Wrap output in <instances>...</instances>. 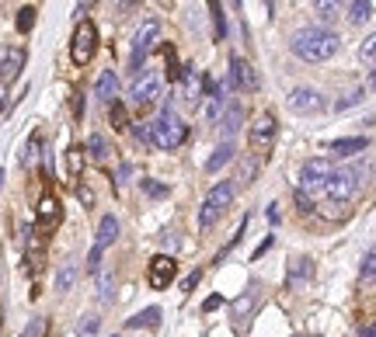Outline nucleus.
<instances>
[{
    "instance_id": "obj_1",
    "label": "nucleus",
    "mask_w": 376,
    "mask_h": 337,
    "mask_svg": "<svg viewBox=\"0 0 376 337\" xmlns=\"http://www.w3.org/2000/svg\"><path fill=\"white\" fill-rule=\"evenodd\" d=\"M289 46L303 63H324L338 53V35L331 28H321V25L317 28H300Z\"/></svg>"
},
{
    "instance_id": "obj_2",
    "label": "nucleus",
    "mask_w": 376,
    "mask_h": 337,
    "mask_svg": "<svg viewBox=\"0 0 376 337\" xmlns=\"http://www.w3.org/2000/svg\"><path fill=\"white\" fill-rule=\"evenodd\" d=\"M185 139H188V122L178 111L164 108V111L150 122V143H154V146H161V150H178Z\"/></svg>"
},
{
    "instance_id": "obj_3",
    "label": "nucleus",
    "mask_w": 376,
    "mask_h": 337,
    "mask_svg": "<svg viewBox=\"0 0 376 337\" xmlns=\"http://www.w3.org/2000/svg\"><path fill=\"white\" fill-rule=\"evenodd\" d=\"M234 195H237V184H234V181H220V184L206 195V202H202V209H199V230H202V233H209V230L216 226V219L234 205Z\"/></svg>"
},
{
    "instance_id": "obj_4",
    "label": "nucleus",
    "mask_w": 376,
    "mask_h": 337,
    "mask_svg": "<svg viewBox=\"0 0 376 337\" xmlns=\"http://www.w3.org/2000/svg\"><path fill=\"white\" fill-rule=\"evenodd\" d=\"M370 170V164H363V167H345V170H331V177H328V184H324V198L328 202H335V205H342V202H349L356 191H359V184H363V174Z\"/></svg>"
},
{
    "instance_id": "obj_5",
    "label": "nucleus",
    "mask_w": 376,
    "mask_h": 337,
    "mask_svg": "<svg viewBox=\"0 0 376 337\" xmlns=\"http://www.w3.org/2000/svg\"><path fill=\"white\" fill-rule=\"evenodd\" d=\"M157 39H161V25H157V18H147L140 28H136V35H133V49H129V70H143V60L150 56V49L157 46Z\"/></svg>"
},
{
    "instance_id": "obj_6",
    "label": "nucleus",
    "mask_w": 376,
    "mask_h": 337,
    "mask_svg": "<svg viewBox=\"0 0 376 337\" xmlns=\"http://www.w3.org/2000/svg\"><path fill=\"white\" fill-rule=\"evenodd\" d=\"M94 53H98V28H94V21H81L74 28V39H70V60L77 67H88Z\"/></svg>"
},
{
    "instance_id": "obj_7",
    "label": "nucleus",
    "mask_w": 376,
    "mask_h": 337,
    "mask_svg": "<svg viewBox=\"0 0 376 337\" xmlns=\"http://www.w3.org/2000/svg\"><path fill=\"white\" fill-rule=\"evenodd\" d=\"M328 177H331V164H328L324 157H310V160H303V167H300V188H296V191H303V195H321L324 184H328Z\"/></svg>"
},
{
    "instance_id": "obj_8",
    "label": "nucleus",
    "mask_w": 376,
    "mask_h": 337,
    "mask_svg": "<svg viewBox=\"0 0 376 337\" xmlns=\"http://www.w3.org/2000/svg\"><path fill=\"white\" fill-rule=\"evenodd\" d=\"M276 129H279V122H276V115L272 111H262L255 122H251V129H248V146L262 157V153H269L272 150V143H276Z\"/></svg>"
},
{
    "instance_id": "obj_9",
    "label": "nucleus",
    "mask_w": 376,
    "mask_h": 337,
    "mask_svg": "<svg viewBox=\"0 0 376 337\" xmlns=\"http://www.w3.org/2000/svg\"><path fill=\"white\" fill-rule=\"evenodd\" d=\"M161 94H164V77H161V74H136V81L129 87V104L147 108V104H154Z\"/></svg>"
},
{
    "instance_id": "obj_10",
    "label": "nucleus",
    "mask_w": 376,
    "mask_h": 337,
    "mask_svg": "<svg viewBox=\"0 0 376 337\" xmlns=\"http://www.w3.org/2000/svg\"><path fill=\"white\" fill-rule=\"evenodd\" d=\"M286 108H289L293 115H317V111L328 108V101H324V94L314 90V87H296V90L286 97Z\"/></svg>"
},
{
    "instance_id": "obj_11",
    "label": "nucleus",
    "mask_w": 376,
    "mask_h": 337,
    "mask_svg": "<svg viewBox=\"0 0 376 337\" xmlns=\"http://www.w3.org/2000/svg\"><path fill=\"white\" fill-rule=\"evenodd\" d=\"M230 90H241V94H255L258 90V77H255V67L241 56H230V77H227Z\"/></svg>"
},
{
    "instance_id": "obj_12",
    "label": "nucleus",
    "mask_w": 376,
    "mask_h": 337,
    "mask_svg": "<svg viewBox=\"0 0 376 337\" xmlns=\"http://www.w3.org/2000/svg\"><path fill=\"white\" fill-rule=\"evenodd\" d=\"M175 275H178V261H175L171 254H157V257H150V268H147V282H150V289H168V285L175 282Z\"/></svg>"
},
{
    "instance_id": "obj_13",
    "label": "nucleus",
    "mask_w": 376,
    "mask_h": 337,
    "mask_svg": "<svg viewBox=\"0 0 376 337\" xmlns=\"http://www.w3.org/2000/svg\"><path fill=\"white\" fill-rule=\"evenodd\" d=\"M28 63V53L21 46H0V87L18 81V74L25 70Z\"/></svg>"
},
{
    "instance_id": "obj_14",
    "label": "nucleus",
    "mask_w": 376,
    "mask_h": 337,
    "mask_svg": "<svg viewBox=\"0 0 376 337\" xmlns=\"http://www.w3.org/2000/svg\"><path fill=\"white\" fill-rule=\"evenodd\" d=\"M25 261H28V275H39L46 261V237H39L32 226H25Z\"/></svg>"
},
{
    "instance_id": "obj_15",
    "label": "nucleus",
    "mask_w": 376,
    "mask_h": 337,
    "mask_svg": "<svg viewBox=\"0 0 376 337\" xmlns=\"http://www.w3.org/2000/svg\"><path fill=\"white\" fill-rule=\"evenodd\" d=\"M241 122H244V104H241V101H230V104L223 108V115H220L216 129H220V136L230 143V139L241 132Z\"/></svg>"
},
{
    "instance_id": "obj_16",
    "label": "nucleus",
    "mask_w": 376,
    "mask_h": 337,
    "mask_svg": "<svg viewBox=\"0 0 376 337\" xmlns=\"http://www.w3.org/2000/svg\"><path fill=\"white\" fill-rule=\"evenodd\" d=\"M60 219H63V209H60V202H56V195H42L39 198V205H35V223L42 226V230H53V226H60Z\"/></svg>"
},
{
    "instance_id": "obj_17",
    "label": "nucleus",
    "mask_w": 376,
    "mask_h": 337,
    "mask_svg": "<svg viewBox=\"0 0 376 337\" xmlns=\"http://www.w3.org/2000/svg\"><path fill=\"white\" fill-rule=\"evenodd\" d=\"M366 146H370V139H366V136H349V139H335L328 150H331V157H338V160H349V157L363 153Z\"/></svg>"
},
{
    "instance_id": "obj_18",
    "label": "nucleus",
    "mask_w": 376,
    "mask_h": 337,
    "mask_svg": "<svg viewBox=\"0 0 376 337\" xmlns=\"http://www.w3.org/2000/svg\"><path fill=\"white\" fill-rule=\"evenodd\" d=\"M310 278H314V261L310 257H296L289 264V289H303V285H310Z\"/></svg>"
},
{
    "instance_id": "obj_19",
    "label": "nucleus",
    "mask_w": 376,
    "mask_h": 337,
    "mask_svg": "<svg viewBox=\"0 0 376 337\" xmlns=\"http://www.w3.org/2000/svg\"><path fill=\"white\" fill-rule=\"evenodd\" d=\"M115 94H119V77L112 70H101V77L94 81V97L105 104H115Z\"/></svg>"
},
{
    "instance_id": "obj_20",
    "label": "nucleus",
    "mask_w": 376,
    "mask_h": 337,
    "mask_svg": "<svg viewBox=\"0 0 376 337\" xmlns=\"http://www.w3.org/2000/svg\"><path fill=\"white\" fill-rule=\"evenodd\" d=\"M119 240V219L115 216H101V223H98V237H94V247H108V244H115Z\"/></svg>"
},
{
    "instance_id": "obj_21",
    "label": "nucleus",
    "mask_w": 376,
    "mask_h": 337,
    "mask_svg": "<svg viewBox=\"0 0 376 337\" xmlns=\"http://www.w3.org/2000/svg\"><path fill=\"white\" fill-rule=\"evenodd\" d=\"M84 153L91 157L94 164H105L108 157H112V143L101 136V132H91V139H88V146H84Z\"/></svg>"
},
{
    "instance_id": "obj_22",
    "label": "nucleus",
    "mask_w": 376,
    "mask_h": 337,
    "mask_svg": "<svg viewBox=\"0 0 376 337\" xmlns=\"http://www.w3.org/2000/svg\"><path fill=\"white\" fill-rule=\"evenodd\" d=\"M237 157V146L234 143H223V146H216V153L206 160V174H216V170H223L230 160Z\"/></svg>"
},
{
    "instance_id": "obj_23",
    "label": "nucleus",
    "mask_w": 376,
    "mask_h": 337,
    "mask_svg": "<svg viewBox=\"0 0 376 337\" xmlns=\"http://www.w3.org/2000/svg\"><path fill=\"white\" fill-rule=\"evenodd\" d=\"M157 324H161V310H157V306H147V310H140L136 317L126 320L129 331H143V327H157Z\"/></svg>"
},
{
    "instance_id": "obj_24",
    "label": "nucleus",
    "mask_w": 376,
    "mask_h": 337,
    "mask_svg": "<svg viewBox=\"0 0 376 337\" xmlns=\"http://www.w3.org/2000/svg\"><path fill=\"white\" fill-rule=\"evenodd\" d=\"M39 157H46V150H42V132H32L28 143H25V153H21V167L32 170Z\"/></svg>"
},
{
    "instance_id": "obj_25",
    "label": "nucleus",
    "mask_w": 376,
    "mask_h": 337,
    "mask_svg": "<svg viewBox=\"0 0 376 337\" xmlns=\"http://www.w3.org/2000/svg\"><path fill=\"white\" fill-rule=\"evenodd\" d=\"M370 18H373V4H370V0L349 4V25H366Z\"/></svg>"
},
{
    "instance_id": "obj_26",
    "label": "nucleus",
    "mask_w": 376,
    "mask_h": 337,
    "mask_svg": "<svg viewBox=\"0 0 376 337\" xmlns=\"http://www.w3.org/2000/svg\"><path fill=\"white\" fill-rule=\"evenodd\" d=\"M74 282H77V264H74V261H63V268L56 271V289H60V292H70Z\"/></svg>"
},
{
    "instance_id": "obj_27",
    "label": "nucleus",
    "mask_w": 376,
    "mask_h": 337,
    "mask_svg": "<svg viewBox=\"0 0 376 337\" xmlns=\"http://www.w3.org/2000/svg\"><path fill=\"white\" fill-rule=\"evenodd\" d=\"M84 164H88L84 146H70V150H67V170H70V177H81V174H84Z\"/></svg>"
},
{
    "instance_id": "obj_28",
    "label": "nucleus",
    "mask_w": 376,
    "mask_h": 337,
    "mask_svg": "<svg viewBox=\"0 0 376 337\" xmlns=\"http://www.w3.org/2000/svg\"><path fill=\"white\" fill-rule=\"evenodd\" d=\"M223 108H227V94H220V87H216V90L209 94V104H206V118H209V125H213V122H220Z\"/></svg>"
},
{
    "instance_id": "obj_29",
    "label": "nucleus",
    "mask_w": 376,
    "mask_h": 337,
    "mask_svg": "<svg viewBox=\"0 0 376 337\" xmlns=\"http://www.w3.org/2000/svg\"><path fill=\"white\" fill-rule=\"evenodd\" d=\"M108 122H112V129H119V132H126V129H129V111H126V104H122V101L108 104Z\"/></svg>"
},
{
    "instance_id": "obj_30",
    "label": "nucleus",
    "mask_w": 376,
    "mask_h": 337,
    "mask_svg": "<svg viewBox=\"0 0 376 337\" xmlns=\"http://www.w3.org/2000/svg\"><path fill=\"white\" fill-rule=\"evenodd\" d=\"M255 299H258V289L251 285V289H248V296L234 303V313H237V324H241V327L248 324V313H251V306H255Z\"/></svg>"
},
{
    "instance_id": "obj_31",
    "label": "nucleus",
    "mask_w": 376,
    "mask_h": 337,
    "mask_svg": "<svg viewBox=\"0 0 376 337\" xmlns=\"http://www.w3.org/2000/svg\"><path fill=\"white\" fill-rule=\"evenodd\" d=\"M35 18H39V7H32V4L18 7V32H21V35H28V32L35 28Z\"/></svg>"
},
{
    "instance_id": "obj_32",
    "label": "nucleus",
    "mask_w": 376,
    "mask_h": 337,
    "mask_svg": "<svg viewBox=\"0 0 376 337\" xmlns=\"http://www.w3.org/2000/svg\"><path fill=\"white\" fill-rule=\"evenodd\" d=\"M338 11H342V7H338V4H331V0H321V4H314V14H317L321 28H324V25H331V21L338 18Z\"/></svg>"
},
{
    "instance_id": "obj_33",
    "label": "nucleus",
    "mask_w": 376,
    "mask_h": 337,
    "mask_svg": "<svg viewBox=\"0 0 376 337\" xmlns=\"http://www.w3.org/2000/svg\"><path fill=\"white\" fill-rule=\"evenodd\" d=\"M98 331H101V317H94V313L81 317V324H77V337H98Z\"/></svg>"
},
{
    "instance_id": "obj_34",
    "label": "nucleus",
    "mask_w": 376,
    "mask_h": 337,
    "mask_svg": "<svg viewBox=\"0 0 376 337\" xmlns=\"http://www.w3.org/2000/svg\"><path fill=\"white\" fill-rule=\"evenodd\" d=\"M359 278L370 285V282H376V244L370 247V254L363 257V268H359Z\"/></svg>"
},
{
    "instance_id": "obj_35",
    "label": "nucleus",
    "mask_w": 376,
    "mask_h": 337,
    "mask_svg": "<svg viewBox=\"0 0 376 337\" xmlns=\"http://www.w3.org/2000/svg\"><path fill=\"white\" fill-rule=\"evenodd\" d=\"M209 14H213V28H216V42L227 39V21H223V4H209Z\"/></svg>"
},
{
    "instance_id": "obj_36",
    "label": "nucleus",
    "mask_w": 376,
    "mask_h": 337,
    "mask_svg": "<svg viewBox=\"0 0 376 337\" xmlns=\"http://www.w3.org/2000/svg\"><path fill=\"white\" fill-rule=\"evenodd\" d=\"M255 174H258V160H241V164H237V181H241V184H251Z\"/></svg>"
},
{
    "instance_id": "obj_37",
    "label": "nucleus",
    "mask_w": 376,
    "mask_h": 337,
    "mask_svg": "<svg viewBox=\"0 0 376 337\" xmlns=\"http://www.w3.org/2000/svg\"><path fill=\"white\" fill-rule=\"evenodd\" d=\"M46 331H49V320H46V317H35V320L25 327L21 337H46Z\"/></svg>"
},
{
    "instance_id": "obj_38",
    "label": "nucleus",
    "mask_w": 376,
    "mask_h": 337,
    "mask_svg": "<svg viewBox=\"0 0 376 337\" xmlns=\"http://www.w3.org/2000/svg\"><path fill=\"white\" fill-rule=\"evenodd\" d=\"M363 97H366V90H363V87H356V90H349V94H345V97H342V101H338L335 108H338V111H345V108H352V104H359Z\"/></svg>"
},
{
    "instance_id": "obj_39",
    "label": "nucleus",
    "mask_w": 376,
    "mask_h": 337,
    "mask_svg": "<svg viewBox=\"0 0 376 337\" xmlns=\"http://www.w3.org/2000/svg\"><path fill=\"white\" fill-rule=\"evenodd\" d=\"M359 56H363V63H370V67H373V63H376V32H373V35H370V39H366V42H363V49H359Z\"/></svg>"
},
{
    "instance_id": "obj_40",
    "label": "nucleus",
    "mask_w": 376,
    "mask_h": 337,
    "mask_svg": "<svg viewBox=\"0 0 376 337\" xmlns=\"http://www.w3.org/2000/svg\"><path fill=\"white\" fill-rule=\"evenodd\" d=\"M133 181V164H119V170H115V188H126Z\"/></svg>"
},
{
    "instance_id": "obj_41",
    "label": "nucleus",
    "mask_w": 376,
    "mask_h": 337,
    "mask_svg": "<svg viewBox=\"0 0 376 337\" xmlns=\"http://www.w3.org/2000/svg\"><path fill=\"white\" fill-rule=\"evenodd\" d=\"M98 299H112V275H98Z\"/></svg>"
},
{
    "instance_id": "obj_42",
    "label": "nucleus",
    "mask_w": 376,
    "mask_h": 337,
    "mask_svg": "<svg viewBox=\"0 0 376 337\" xmlns=\"http://www.w3.org/2000/svg\"><path fill=\"white\" fill-rule=\"evenodd\" d=\"M88 271L98 275L101 271V247H91V257H88Z\"/></svg>"
},
{
    "instance_id": "obj_43",
    "label": "nucleus",
    "mask_w": 376,
    "mask_h": 337,
    "mask_svg": "<svg viewBox=\"0 0 376 337\" xmlns=\"http://www.w3.org/2000/svg\"><path fill=\"white\" fill-rule=\"evenodd\" d=\"M296 209H300V212H314V202H310V195L296 191Z\"/></svg>"
},
{
    "instance_id": "obj_44",
    "label": "nucleus",
    "mask_w": 376,
    "mask_h": 337,
    "mask_svg": "<svg viewBox=\"0 0 376 337\" xmlns=\"http://www.w3.org/2000/svg\"><path fill=\"white\" fill-rule=\"evenodd\" d=\"M272 244H276V237H272V233H269V237H265V240H262V244H258V247H255V254H251V261H258V257H262V254L269 251V247H272Z\"/></svg>"
},
{
    "instance_id": "obj_45",
    "label": "nucleus",
    "mask_w": 376,
    "mask_h": 337,
    "mask_svg": "<svg viewBox=\"0 0 376 337\" xmlns=\"http://www.w3.org/2000/svg\"><path fill=\"white\" fill-rule=\"evenodd\" d=\"M161 240H164V247H178V244H182V237H178L175 230H164V233H161Z\"/></svg>"
},
{
    "instance_id": "obj_46",
    "label": "nucleus",
    "mask_w": 376,
    "mask_h": 337,
    "mask_svg": "<svg viewBox=\"0 0 376 337\" xmlns=\"http://www.w3.org/2000/svg\"><path fill=\"white\" fill-rule=\"evenodd\" d=\"M216 306H223V296H209V299L202 303V310H206V313H213Z\"/></svg>"
},
{
    "instance_id": "obj_47",
    "label": "nucleus",
    "mask_w": 376,
    "mask_h": 337,
    "mask_svg": "<svg viewBox=\"0 0 376 337\" xmlns=\"http://www.w3.org/2000/svg\"><path fill=\"white\" fill-rule=\"evenodd\" d=\"M77 195H81V202H84L88 209L94 205V191H88V188H77Z\"/></svg>"
},
{
    "instance_id": "obj_48",
    "label": "nucleus",
    "mask_w": 376,
    "mask_h": 337,
    "mask_svg": "<svg viewBox=\"0 0 376 337\" xmlns=\"http://www.w3.org/2000/svg\"><path fill=\"white\" fill-rule=\"evenodd\" d=\"M199 278H202V271H192V275H188L185 278V292H192V289L199 285Z\"/></svg>"
},
{
    "instance_id": "obj_49",
    "label": "nucleus",
    "mask_w": 376,
    "mask_h": 337,
    "mask_svg": "<svg viewBox=\"0 0 376 337\" xmlns=\"http://www.w3.org/2000/svg\"><path fill=\"white\" fill-rule=\"evenodd\" d=\"M143 188H147V191H150V195H168V188H164V184H150V181H147V184H143Z\"/></svg>"
},
{
    "instance_id": "obj_50",
    "label": "nucleus",
    "mask_w": 376,
    "mask_h": 337,
    "mask_svg": "<svg viewBox=\"0 0 376 337\" xmlns=\"http://www.w3.org/2000/svg\"><path fill=\"white\" fill-rule=\"evenodd\" d=\"M363 337H376V324L373 327H363Z\"/></svg>"
},
{
    "instance_id": "obj_51",
    "label": "nucleus",
    "mask_w": 376,
    "mask_h": 337,
    "mask_svg": "<svg viewBox=\"0 0 376 337\" xmlns=\"http://www.w3.org/2000/svg\"><path fill=\"white\" fill-rule=\"evenodd\" d=\"M370 87H373V90H376V70H373V74H370Z\"/></svg>"
},
{
    "instance_id": "obj_52",
    "label": "nucleus",
    "mask_w": 376,
    "mask_h": 337,
    "mask_svg": "<svg viewBox=\"0 0 376 337\" xmlns=\"http://www.w3.org/2000/svg\"><path fill=\"white\" fill-rule=\"evenodd\" d=\"M0 188H4V170H0Z\"/></svg>"
},
{
    "instance_id": "obj_53",
    "label": "nucleus",
    "mask_w": 376,
    "mask_h": 337,
    "mask_svg": "<svg viewBox=\"0 0 376 337\" xmlns=\"http://www.w3.org/2000/svg\"><path fill=\"white\" fill-rule=\"evenodd\" d=\"M0 282H4V268H0Z\"/></svg>"
}]
</instances>
